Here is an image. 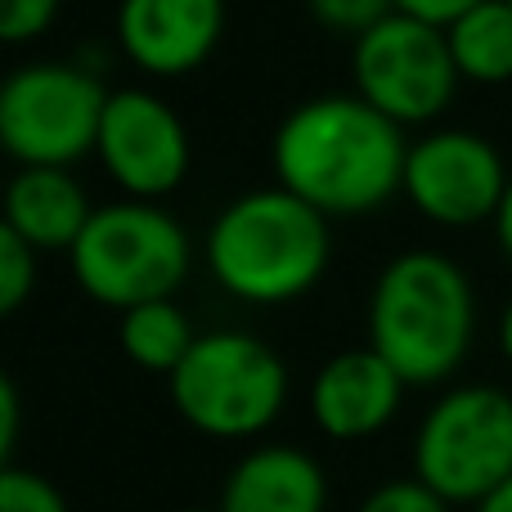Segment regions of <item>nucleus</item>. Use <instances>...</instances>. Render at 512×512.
<instances>
[{
    "label": "nucleus",
    "instance_id": "1",
    "mask_svg": "<svg viewBox=\"0 0 512 512\" xmlns=\"http://www.w3.org/2000/svg\"><path fill=\"white\" fill-rule=\"evenodd\" d=\"M405 126L360 95H315L279 122L270 140L274 185L315 212L369 216L405 189Z\"/></svg>",
    "mask_w": 512,
    "mask_h": 512
},
{
    "label": "nucleus",
    "instance_id": "2",
    "mask_svg": "<svg viewBox=\"0 0 512 512\" xmlns=\"http://www.w3.org/2000/svg\"><path fill=\"white\" fill-rule=\"evenodd\" d=\"M477 337L472 279L445 252L414 248L382 265L369 297V346L405 387H441L463 369Z\"/></svg>",
    "mask_w": 512,
    "mask_h": 512
},
{
    "label": "nucleus",
    "instance_id": "3",
    "mask_svg": "<svg viewBox=\"0 0 512 512\" xmlns=\"http://www.w3.org/2000/svg\"><path fill=\"white\" fill-rule=\"evenodd\" d=\"M207 270L248 306H288L306 297L333 261L328 216L283 185L252 189L221 207L203 243Z\"/></svg>",
    "mask_w": 512,
    "mask_h": 512
},
{
    "label": "nucleus",
    "instance_id": "4",
    "mask_svg": "<svg viewBox=\"0 0 512 512\" xmlns=\"http://www.w3.org/2000/svg\"><path fill=\"white\" fill-rule=\"evenodd\" d=\"M68 256L81 292L122 315L144 301L176 297L194 265V243L162 203L122 198L95 207Z\"/></svg>",
    "mask_w": 512,
    "mask_h": 512
},
{
    "label": "nucleus",
    "instance_id": "5",
    "mask_svg": "<svg viewBox=\"0 0 512 512\" xmlns=\"http://www.w3.org/2000/svg\"><path fill=\"white\" fill-rule=\"evenodd\" d=\"M171 405L212 441H252L288 405V364L270 342L243 328L198 333L194 351L167 378Z\"/></svg>",
    "mask_w": 512,
    "mask_h": 512
},
{
    "label": "nucleus",
    "instance_id": "6",
    "mask_svg": "<svg viewBox=\"0 0 512 512\" xmlns=\"http://www.w3.org/2000/svg\"><path fill=\"white\" fill-rule=\"evenodd\" d=\"M414 477L445 504H486L512 481V396L490 382L450 387L414 432Z\"/></svg>",
    "mask_w": 512,
    "mask_h": 512
},
{
    "label": "nucleus",
    "instance_id": "7",
    "mask_svg": "<svg viewBox=\"0 0 512 512\" xmlns=\"http://www.w3.org/2000/svg\"><path fill=\"white\" fill-rule=\"evenodd\" d=\"M108 95L81 63H23L0 86V144L18 167H72L95 153Z\"/></svg>",
    "mask_w": 512,
    "mask_h": 512
},
{
    "label": "nucleus",
    "instance_id": "8",
    "mask_svg": "<svg viewBox=\"0 0 512 512\" xmlns=\"http://www.w3.org/2000/svg\"><path fill=\"white\" fill-rule=\"evenodd\" d=\"M355 95L369 99L396 126H427L454 104L459 68H454L445 27L423 18L391 14L364 32L351 50Z\"/></svg>",
    "mask_w": 512,
    "mask_h": 512
},
{
    "label": "nucleus",
    "instance_id": "9",
    "mask_svg": "<svg viewBox=\"0 0 512 512\" xmlns=\"http://www.w3.org/2000/svg\"><path fill=\"white\" fill-rule=\"evenodd\" d=\"M508 180L504 153L486 135L441 126L409 144L400 198L441 230H472L499 216Z\"/></svg>",
    "mask_w": 512,
    "mask_h": 512
},
{
    "label": "nucleus",
    "instance_id": "10",
    "mask_svg": "<svg viewBox=\"0 0 512 512\" xmlns=\"http://www.w3.org/2000/svg\"><path fill=\"white\" fill-rule=\"evenodd\" d=\"M95 158L126 198L162 203L189 176V126L162 95L122 86L108 95Z\"/></svg>",
    "mask_w": 512,
    "mask_h": 512
},
{
    "label": "nucleus",
    "instance_id": "11",
    "mask_svg": "<svg viewBox=\"0 0 512 512\" xmlns=\"http://www.w3.org/2000/svg\"><path fill=\"white\" fill-rule=\"evenodd\" d=\"M225 0H122L117 45L144 77H185L216 54Z\"/></svg>",
    "mask_w": 512,
    "mask_h": 512
},
{
    "label": "nucleus",
    "instance_id": "12",
    "mask_svg": "<svg viewBox=\"0 0 512 512\" xmlns=\"http://www.w3.org/2000/svg\"><path fill=\"white\" fill-rule=\"evenodd\" d=\"M400 400H405V378L373 346H355L319 364V373L310 378L306 409L328 441L351 445L378 436L400 414Z\"/></svg>",
    "mask_w": 512,
    "mask_h": 512
},
{
    "label": "nucleus",
    "instance_id": "13",
    "mask_svg": "<svg viewBox=\"0 0 512 512\" xmlns=\"http://www.w3.org/2000/svg\"><path fill=\"white\" fill-rule=\"evenodd\" d=\"M216 508L221 512H324L328 477L306 450L256 445L230 468Z\"/></svg>",
    "mask_w": 512,
    "mask_h": 512
},
{
    "label": "nucleus",
    "instance_id": "14",
    "mask_svg": "<svg viewBox=\"0 0 512 512\" xmlns=\"http://www.w3.org/2000/svg\"><path fill=\"white\" fill-rule=\"evenodd\" d=\"M90 216L95 207L68 167H18L5 185V230L36 252H72Z\"/></svg>",
    "mask_w": 512,
    "mask_h": 512
},
{
    "label": "nucleus",
    "instance_id": "15",
    "mask_svg": "<svg viewBox=\"0 0 512 512\" xmlns=\"http://www.w3.org/2000/svg\"><path fill=\"white\" fill-rule=\"evenodd\" d=\"M454 68L472 86L512 81V0H481L477 9L445 27Z\"/></svg>",
    "mask_w": 512,
    "mask_h": 512
},
{
    "label": "nucleus",
    "instance_id": "16",
    "mask_svg": "<svg viewBox=\"0 0 512 512\" xmlns=\"http://www.w3.org/2000/svg\"><path fill=\"white\" fill-rule=\"evenodd\" d=\"M117 342H122L126 360L144 373H176L180 360L194 351L198 333L189 324V315L176 306V297L162 301H144V306L122 310V324H117Z\"/></svg>",
    "mask_w": 512,
    "mask_h": 512
},
{
    "label": "nucleus",
    "instance_id": "17",
    "mask_svg": "<svg viewBox=\"0 0 512 512\" xmlns=\"http://www.w3.org/2000/svg\"><path fill=\"white\" fill-rule=\"evenodd\" d=\"M36 252L32 243H23L14 230L0 225V310L14 315L36 288Z\"/></svg>",
    "mask_w": 512,
    "mask_h": 512
},
{
    "label": "nucleus",
    "instance_id": "18",
    "mask_svg": "<svg viewBox=\"0 0 512 512\" xmlns=\"http://www.w3.org/2000/svg\"><path fill=\"white\" fill-rule=\"evenodd\" d=\"M306 5L319 27H328L337 36H351V41H360L382 18L396 14V0H306Z\"/></svg>",
    "mask_w": 512,
    "mask_h": 512
},
{
    "label": "nucleus",
    "instance_id": "19",
    "mask_svg": "<svg viewBox=\"0 0 512 512\" xmlns=\"http://www.w3.org/2000/svg\"><path fill=\"white\" fill-rule=\"evenodd\" d=\"M0 512H68V504L41 472L5 463L0 468Z\"/></svg>",
    "mask_w": 512,
    "mask_h": 512
},
{
    "label": "nucleus",
    "instance_id": "20",
    "mask_svg": "<svg viewBox=\"0 0 512 512\" xmlns=\"http://www.w3.org/2000/svg\"><path fill=\"white\" fill-rule=\"evenodd\" d=\"M355 512H450V504L436 490H427L418 477H400V481H382Z\"/></svg>",
    "mask_w": 512,
    "mask_h": 512
},
{
    "label": "nucleus",
    "instance_id": "21",
    "mask_svg": "<svg viewBox=\"0 0 512 512\" xmlns=\"http://www.w3.org/2000/svg\"><path fill=\"white\" fill-rule=\"evenodd\" d=\"M63 0H0V36L9 45H27L36 36L50 32V23L59 18Z\"/></svg>",
    "mask_w": 512,
    "mask_h": 512
},
{
    "label": "nucleus",
    "instance_id": "22",
    "mask_svg": "<svg viewBox=\"0 0 512 512\" xmlns=\"http://www.w3.org/2000/svg\"><path fill=\"white\" fill-rule=\"evenodd\" d=\"M477 5L481 0H396V14L423 18V23H432V27H450Z\"/></svg>",
    "mask_w": 512,
    "mask_h": 512
},
{
    "label": "nucleus",
    "instance_id": "23",
    "mask_svg": "<svg viewBox=\"0 0 512 512\" xmlns=\"http://www.w3.org/2000/svg\"><path fill=\"white\" fill-rule=\"evenodd\" d=\"M18 445V387L14 382H0V459L9 463V454H14Z\"/></svg>",
    "mask_w": 512,
    "mask_h": 512
},
{
    "label": "nucleus",
    "instance_id": "24",
    "mask_svg": "<svg viewBox=\"0 0 512 512\" xmlns=\"http://www.w3.org/2000/svg\"><path fill=\"white\" fill-rule=\"evenodd\" d=\"M495 239H499V248H504V256L512 261V180H508V194H504L499 216H495Z\"/></svg>",
    "mask_w": 512,
    "mask_h": 512
},
{
    "label": "nucleus",
    "instance_id": "25",
    "mask_svg": "<svg viewBox=\"0 0 512 512\" xmlns=\"http://www.w3.org/2000/svg\"><path fill=\"white\" fill-rule=\"evenodd\" d=\"M477 512H512V481H508V486H499L486 504H477Z\"/></svg>",
    "mask_w": 512,
    "mask_h": 512
},
{
    "label": "nucleus",
    "instance_id": "26",
    "mask_svg": "<svg viewBox=\"0 0 512 512\" xmlns=\"http://www.w3.org/2000/svg\"><path fill=\"white\" fill-rule=\"evenodd\" d=\"M499 351H504V360L512 364V301L504 306V319H499Z\"/></svg>",
    "mask_w": 512,
    "mask_h": 512
},
{
    "label": "nucleus",
    "instance_id": "27",
    "mask_svg": "<svg viewBox=\"0 0 512 512\" xmlns=\"http://www.w3.org/2000/svg\"><path fill=\"white\" fill-rule=\"evenodd\" d=\"M176 512H221V508H176Z\"/></svg>",
    "mask_w": 512,
    "mask_h": 512
}]
</instances>
